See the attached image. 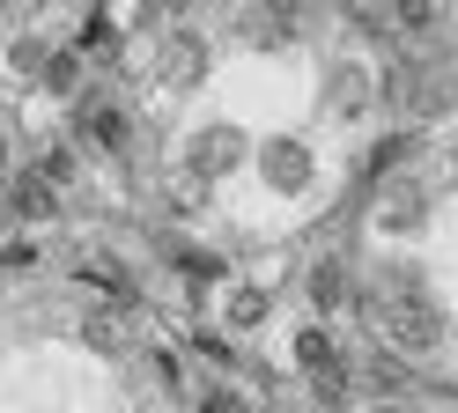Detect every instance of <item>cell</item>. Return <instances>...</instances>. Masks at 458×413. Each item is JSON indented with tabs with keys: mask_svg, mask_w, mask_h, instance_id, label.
Returning <instances> with one entry per match:
<instances>
[{
	"mask_svg": "<svg viewBox=\"0 0 458 413\" xmlns=\"http://www.w3.org/2000/svg\"><path fill=\"white\" fill-rule=\"evenodd\" d=\"M281 8H289V0H281Z\"/></svg>",
	"mask_w": 458,
	"mask_h": 413,
	"instance_id": "17",
	"label": "cell"
},
{
	"mask_svg": "<svg viewBox=\"0 0 458 413\" xmlns=\"http://www.w3.org/2000/svg\"><path fill=\"white\" fill-rule=\"evenodd\" d=\"M259 317H267V288H237V295H229V324H244V333H251Z\"/></svg>",
	"mask_w": 458,
	"mask_h": 413,
	"instance_id": "9",
	"label": "cell"
},
{
	"mask_svg": "<svg viewBox=\"0 0 458 413\" xmlns=\"http://www.w3.org/2000/svg\"><path fill=\"white\" fill-rule=\"evenodd\" d=\"M163 74H170V81H199V74H208V45H199L192 30H178L170 52H163Z\"/></svg>",
	"mask_w": 458,
	"mask_h": 413,
	"instance_id": "3",
	"label": "cell"
},
{
	"mask_svg": "<svg viewBox=\"0 0 458 413\" xmlns=\"http://www.w3.org/2000/svg\"><path fill=\"white\" fill-rule=\"evenodd\" d=\"M81 340H89L97 354H119L133 333H126V324H119V310H89V317H81Z\"/></svg>",
	"mask_w": 458,
	"mask_h": 413,
	"instance_id": "5",
	"label": "cell"
},
{
	"mask_svg": "<svg viewBox=\"0 0 458 413\" xmlns=\"http://www.w3.org/2000/svg\"><path fill=\"white\" fill-rule=\"evenodd\" d=\"M267 170L281 177V185H296V177H303V163L289 156V140H274V156H267Z\"/></svg>",
	"mask_w": 458,
	"mask_h": 413,
	"instance_id": "14",
	"label": "cell"
},
{
	"mask_svg": "<svg viewBox=\"0 0 458 413\" xmlns=\"http://www.w3.org/2000/svg\"><path fill=\"white\" fill-rule=\"evenodd\" d=\"M296 362H303L310 376H340V354H333V333H326V324H303V333H296Z\"/></svg>",
	"mask_w": 458,
	"mask_h": 413,
	"instance_id": "4",
	"label": "cell"
},
{
	"mask_svg": "<svg viewBox=\"0 0 458 413\" xmlns=\"http://www.w3.org/2000/svg\"><path fill=\"white\" fill-rule=\"evenodd\" d=\"M81 274H89L104 295H133V281H126V266L119 258H111V251H89V258H81Z\"/></svg>",
	"mask_w": 458,
	"mask_h": 413,
	"instance_id": "7",
	"label": "cell"
},
{
	"mask_svg": "<svg viewBox=\"0 0 458 413\" xmlns=\"http://www.w3.org/2000/svg\"><path fill=\"white\" fill-rule=\"evenodd\" d=\"M437 15H444L437 0H392V22H399V30H428Z\"/></svg>",
	"mask_w": 458,
	"mask_h": 413,
	"instance_id": "11",
	"label": "cell"
},
{
	"mask_svg": "<svg viewBox=\"0 0 458 413\" xmlns=\"http://www.w3.org/2000/svg\"><path fill=\"white\" fill-rule=\"evenodd\" d=\"M81 45H89V52H111V45H119V38H111V15H89V30H81Z\"/></svg>",
	"mask_w": 458,
	"mask_h": 413,
	"instance_id": "15",
	"label": "cell"
},
{
	"mask_svg": "<svg viewBox=\"0 0 458 413\" xmlns=\"http://www.w3.org/2000/svg\"><path fill=\"white\" fill-rule=\"evenodd\" d=\"M89 140L119 156V148H126V111H119V104H97V111H89Z\"/></svg>",
	"mask_w": 458,
	"mask_h": 413,
	"instance_id": "6",
	"label": "cell"
},
{
	"mask_svg": "<svg viewBox=\"0 0 458 413\" xmlns=\"http://www.w3.org/2000/svg\"><path fill=\"white\" fill-rule=\"evenodd\" d=\"M178 274L185 281H222V258L215 251H178Z\"/></svg>",
	"mask_w": 458,
	"mask_h": 413,
	"instance_id": "12",
	"label": "cell"
},
{
	"mask_svg": "<svg viewBox=\"0 0 458 413\" xmlns=\"http://www.w3.org/2000/svg\"><path fill=\"white\" fill-rule=\"evenodd\" d=\"M0 266H8V274H30L38 251H30V244H0Z\"/></svg>",
	"mask_w": 458,
	"mask_h": 413,
	"instance_id": "16",
	"label": "cell"
},
{
	"mask_svg": "<svg viewBox=\"0 0 458 413\" xmlns=\"http://www.w3.org/2000/svg\"><path fill=\"white\" fill-rule=\"evenodd\" d=\"M15 215L22 222H52V215H60V185H52L45 170L38 177H15Z\"/></svg>",
	"mask_w": 458,
	"mask_h": 413,
	"instance_id": "2",
	"label": "cell"
},
{
	"mask_svg": "<svg viewBox=\"0 0 458 413\" xmlns=\"http://www.w3.org/2000/svg\"><path fill=\"white\" fill-rule=\"evenodd\" d=\"M310 295H318V303H340V295H348V281H340V266H318V274H310Z\"/></svg>",
	"mask_w": 458,
	"mask_h": 413,
	"instance_id": "13",
	"label": "cell"
},
{
	"mask_svg": "<svg viewBox=\"0 0 458 413\" xmlns=\"http://www.w3.org/2000/svg\"><path fill=\"white\" fill-rule=\"evenodd\" d=\"M74 81H81V59H74V52H52V59H45V88H52V97H67Z\"/></svg>",
	"mask_w": 458,
	"mask_h": 413,
	"instance_id": "10",
	"label": "cell"
},
{
	"mask_svg": "<svg viewBox=\"0 0 458 413\" xmlns=\"http://www.w3.org/2000/svg\"><path fill=\"white\" fill-rule=\"evenodd\" d=\"M392 340L414 347V354H421V347H444V317L428 310L421 295H407V303H392Z\"/></svg>",
	"mask_w": 458,
	"mask_h": 413,
	"instance_id": "1",
	"label": "cell"
},
{
	"mask_svg": "<svg viewBox=\"0 0 458 413\" xmlns=\"http://www.w3.org/2000/svg\"><path fill=\"white\" fill-rule=\"evenodd\" d=\"M229 163H237V133H208L199 140V177H222Z\"/></svg>",
	"mask_w": 458,
	"mask_h": 413,
	"instance_id": "8",
	"label": "cell"
}]
</instances>
